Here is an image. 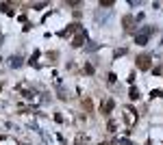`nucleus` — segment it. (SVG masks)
Wrapping results in <instances>:
<instances>
[{
	"label": "nucleus",
	"mask_w": 163,
	"mask_h": 145,
	"mask_svg": "<svg viewBox=\"0 0 163 145\" xmlns=\"http://www.w3.org/2000/svg\"><path fill=\"white\" fill-rule=\"evenodd\" d=\"M152 33H155V28H152V26H146V28H143L137 37H135V41H137L139 46H146V43H148V37H150Z\"/></svg>",
	"instance_id": "1"
},
{
	"label": "nucleus",
	"mask_w": 163,
	"mask_h": 145,
	"mask_svg": "<svg viewBox=\"0 0 163 145\" xmlns=\"http://www.w3.org/2000/svg\"><path fill=\"white\" fill-rule=\"evenodd\" d=\"M150 54H139V57H137V67L141 69V71H148L150 69Z\"/></svg>",
	"instance_id": "2"
},
{
	"label": "nucleus",
	"mask_w": 163,
	"mask_h": 145,
	"mask_svg": "<svg viewBox=\"0 0 163 145\" xmlns=\"http://www.w3.org/2000/svg\"><path fill=\"white\" fill-rule=\"evenodd\" d=\"M85 41H87V30H85V28H80V30L76 33L74 41H72V46H74V48H80V46H83Z\"/></svg>",
	"instance_id": "3"
},
{
	"label": "nucleus",
	"mask_w": 163,
	"mask_h": 145,
	"mask_svg": "<svg viewBox=\"0 0 163 145\" xmlns=\"http://www.w3.org/2000/svg\"><path fill=\"white\" fill-rule=\"evenodd\" d=\"M124 113H126V121H128V126H135V121H137V113H135V108L133 106H126Z\"/></svg>",
	"instance_id": "4"
},
{
	"label": "nucleus",
	"mask_w": 163,
	"mask_h": 145,
	"mask_svg": "<svg viewBox=\"0 0 163 145\" xmlns=\"http://www.w3.org/2000/svg\"><path fill=\"white\" fill-rule=\"evenodd\" d=\"M122 24H124V30L131 33V30L135 28V26H133V24H135V17H133V15H124V17H122Z\"/></svg>",
	"instance_id": "5"
},
{
	"label": "nucleus",
	"mask_w": 163,
	"mask_h": 145,
	"mask_svg": "<svg viewBox=\"0 0 163 145\" xmlns=\"http://www.w3.org/2000/svg\"><path fill=\"white\" fill-rule=\"evenodd\" d=\"M78 30H80V24H78V22H72L65 30H61V37H68V35H72V33H78Z\"/></svg>",
	"instance_id": "6"
},
{
	"label": "nucleus",
	"mask_w": 163,
	"mask_h": 145,
	"mask_svg": "<svg viewBox=\"0 0 163 145\" xmlns=\"http://www.w3.org/2000/svg\"><path fill=\"white\" fill-rule=\"evenodd\" d=\"M87 143H89V134L78 132V134H76V139H74V145H87Z\"/></svg>",
	"instance_id": "7"
},
{
	"label": "nucleus",
	"mask_w": 163,
	"mask_h": 145,
	"mask_svg": "<svg viewBox=\"0 0 163 145\" xmlns=\"http://www.w3.org/2000/svg\"><path fill=\"white\" fill-rule=\"evenodd\" d=\"M113 106H115V102H113V100H107V102L102 104V115H109V113L113 111Z\"/></svg>",
	"instance_id": "8"
},
{
	"label": "nucleus",
	"mask_w": 163,
	"mask_h": 145,
	"mask_svg": "<svg viewBox=\"0 0 163 145\" xmlns=\"http://www.w3.org/2000/svg\"><path fill=\"white\" fill-rule=\"evenodd\" d=\"M22 57H20V54H15V57H11V67H20L22 65Z\"/></svg>",
	"instance_id": "9"
},
{
	"label": "nucleus",
	"mask_w": 163,
	"mask_h": 145,
	"mask_svg": "<svg viewBox=\"0 0 163 145\" xmlns=\"http://www.w3.org/2000/svg\"><path fill=\"white\" fill-rule=\"evenodd\" d=\"M0 9H2V11H5L7 15H13V9H11V4H7V2H2V4H0Z\"/></svg>",
	"instance_id": "10"
},
{
	"label": "nucleus",
	"mask_w": 163,
	"mask_h": 145,
	"mask_svg": "<svg viewBox=\"0 0 163 145\" xmlns=\"http://www.w3.org/2000/svg\"><path fill=\"white\" fill-rule=\"evenodd\" d=\"M83 106H85V111H87V113H92V108H94V106H92V100H89V97L83 100Z\"/></svg>",
	"instance_id": "11"
},
{
	"label": "nucleus",
	"mask_w": 163,
	"mask_h": 145,
	"mask_svg": "<svg viewBox=\"0 0 163 145\" xmlns=\"http://www.w3.org/2000/svg\"><path fill=\"white\" fill-rule=\"evenodd\" d=\"M131 100H139V89L137 87H131Z\"/></svg>",
	"instance_id": "12"
},
{
	"label": "nucleus",
	"mask_w": 163,
	"mask_h": 145,
	"mask_svg": "<svg viewBox=\"0 0 163 145\" xmlns=\"http://www.w3.org/2000/svg\"><path fill=\"white\" fill-rule=\"evenodd\" d=\"M115 128H117L115 121H109V123H107V130H109V132H115Z\"/></svg>",
	"instance_id": "13"
},
{
	"label": "nucleus",
	"mask_w": 163,
	"mask_h": 145,
	"mask_svg": "<svg viewBox=\"0 0 163 145\" xmlns=\"http://www.w3.org/2000/svg\"><path fill=\"white\" fill-rule=\"evenodd\" d=\"M98 48H100V43H89V46H87V52H94V50H98Z\"/></svg>",
	"instance_id": "14"
},
{
	"label": "nucleus",
	"mask_w": 163,
	"mask_h": 145,
	"mask_svg": "<svg viewBox=\"0 0 163 145\" xmlns=\"http://www.w3.org/2000/svg\"><path fill=\"white\" fill-rule=\"evenodd\" d=\"M113 0H100V7H113Z\"/></svg>",
	"instance_id": "15"
},
{
	"label": "nucleus",
	"mask_w": 163,
	"mask_h": 145,
	"mask_svg": "<svg viewBox=\"0 0 163 145\" xmlns=\"http://www.w3.org/2000/svg\"><path fill=\"white\" fill-rule=\"evenodd\" d=\"M161 95H163V89H159V91H157V89H155V91L150 93V97H161Z\"/></svg>",
	"instance_id": "16"
},
{
	"label": "nucleus",
	"mask_w": 163,
	"mask_h": 145,
	"mask_svg": "<svg viewBox=\"0 0 163 145\" xmlns=\"http://www.w3.org/2000/svg\"><path fill=\"white\" fill-rule=\"evenodd\" d=\"M107 80H109V85H113V83H115V80H117V78H115V74H113V71H111V74H109V76H107Z\"/></svg>",
	"instance_id": "17"
},
{
	"label": "nucleus",
	"mask_w": 163,
	"mask_h": 145,
	"mask_svg": "<svg viewBox=\"0 0 163 145\" xmlns=\"http://www.w3.org/2000/svg\"><path fill=\"white\" fill-rule=\"evenodd\" d=\"M85 71L87 74H94V65H85Z\"/></svg>",
	"instance_id": "18"
},
{
	"label": "nucleus",
	"mask_w": 163,
	"mask_h": 145,
	"mask_svg": "<svg viewBox=\"0 0 163 145\" xmlns=\"http://www.w3.org/2000/svg\"><path fill=\"white\" fill-rule=\"evenodd\" d=\"M98 145H115V143H107V141H102V143H98Z\"/></svg>",
	"instance_id": "19"
},
{
	"label": "nucleus",
	"mask_w": 163,
	"mask_h": 145,
	"mask_svg": "<svg viewBox=\"0 0 163 145\" xmlns=\"http://www.w3.org/2000/svg\"><path fill=\"white\" fill-rule=\"evenodd\" d=\"M0 89H2V85H0Z\"/></svg>",
	"instance_id": "20"
}]
</instances>
